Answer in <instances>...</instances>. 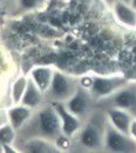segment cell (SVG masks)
<instances>
[{
  "mask_svg": "<svg viewBox=\"0 0 136 153\" xmlns=\"http://www.w3.org/2000/svg\"><path fill=\"white\" fill-rule=\"evenodd\" d=\"M104 145L111 152H133L136 151V139L109 124L105 129Z\"/></svg>",
  "mask_w": 136,
  "mask_h": 153,
  "instance_id": "obj_1",
  "label": "cell"
},
{
  "mask_svg": "<svg viewBox=\"0 0 136 153\" xmlns=\"http://www.w3.org/2000/svg\"><path fill=\"white\" fill-rule=\"evenodd\" d=\"M127 83L126 77L124 76H110L93 77V84L91 86V92L98 98L113 94Z\"/></svg>",
  "mask_w": 136,
  "mask_h": 153,
  "instance_id": "obj_2",
  "label": "cell"
},
{
  "mask_svg": "<svg viewBox=\"0 0 136 153\" xmlns=\"http://www.w3.org/2000/svg\"><path fill=\"white\" fill-rule=\"evenodd\" d=\"M49 89H50V92L54 96V98L58 100H68L77 91L72 79L60 71L54 73L52 84H50Z\"/></svg>",
  "mask_w": 136,
  "mask_h": 153,
  "instance_id": "obj_3",
  "label": "cell"
},
{
  "mask_svg": "<svg viewBox=\"0 0 136 153\" xmlns=\"http://www.w3.org/2000/svg\"><path fill=\"white\" fill-rule=\"evenodd\" d=\"M41 130L48 136H55L62 131V122L57 111L53 108L44 109L39 115Z\"/></svg>",
  "mask_w": 136,
  "mask_h": 153,
  "instance_id": "obj_4",
  "label": "cell"
},
{
  "mask_svg": "<svg viewBox=\"0 0 136 153\" xmlns=\"http://www.w3.org/2000/svg\"><path fill=\"white\" fill-rule=\"evenodd\" d=\"M91 105V96L83 89H77L73 96L68 99L67 108L78 117L87 114Z\"/></svg>",
  "mask_w": 136,
  "mask_h": 153,
  "instance_id": "obj_5",
  "label": "cell"
},
{
  "mask_svg": "<svg viewBox=\"0 0 136 153\" xmlns=\"http://www.w3.org/2000/svg\"><path fill=\"white\" fill-rule=\"evenodd\" d=\"M109 120L110 123L116 129L121 131L122 134L129 135L130 132V124L134 120V115L126 109L114 107L109 111Z\"/></svg>",
  "mask_w": 136,
  "mask_h": 153,
  "instance_id": "obj_6",
  "label": "cell"
},
{
  "mask_svg": "<svg viewBox=\"0 0 136 153\" xmlns=\"http://www.w3.org/2000/svg\"><path fill=\"white\" fill-rule=\"evenodd\" d=\"M56 111L60 115L62 122V132L65 136H73L80 129V120L77 115L72 114L63 105H57Z\"/></svg>",
  "mask_w": 136,
  "mask_h": 153,
  "instance_id": "obj_7",
  "label": "cell"
},
{
  "mask_svg": "<svg viewBox=\"0 0 136 153\" xmlns=\"http://www.w3.org/2000/svg\"><path fill=\"white\" fill-rule=\"evenodd\" d=\"M80 142L85 147L89 150H95L104 144V137L97 126L89 123L83 129L80 134Z\"/></svg>",
  "mask_w": 136,
  "mask_h": 153,
  "instance_id": "obj_8",
  "label": "cell"
},
{
  "mask_svg": "<svg viewBox=\"0 0 136 153\" xmlns=\"http://www.w3.org/2000/svg\"><path fill=\"white\" fill-rule=\"evenodd\" d=\"M113 12L117 20L129 28H136V9L121 0L116 1L113 5Z\"/></svg>",
  "mask_w": 136,
  "mask_h": 153,
  "instance_id": "obj_9",
  "label": "cell"
},
{
  "mask_svg": "<svg viewBox=\"0 0 136 153\" xmlns=\"http://www.w3.org/2000/svg\"><path fill=\"white\" fill-rule=\"evenodd\" d=\"M54 73L49 68H37L32 71V78L40 91H46L50 88Z\"/></svg>",
  "mask_w": 136,
  "mask_h": 153,
  "instance_id": "obj_10",
  "label": "cell"
},
{
  "mask_svg": "<svg viewBox=\"0 0 136 153\" xmlns=\"http://www.w3.org/2000/svg\"><path fill=\"white\" fill-rule=\"evenodd\" d=\"M23 104L28 106H37L40 102V90L36 83L30 81L23 93Z\"/></svg>",
  "mask_w": 136,
  "mask_h": 153,
  "instance_id": "obj_11",
  "label": "cell"
},
{
  "mask_svg": "<svg viewBox=\"0 0 136 153\" xmlns=\"http://www.w3.org/2000/svg\"><path fill=\"white\" fill-rule=\"evenodd\" d=\"M29 109L25 107H16L10 109L9 115H10V120L13 122V126L15 128H20L23 124V122L29 117Z\"/></svg>",
  "mask_w": 136,
  "mask_h": 153,
  "instance_id": "obj_12",
  "label": "cell"
},
{
  "mask_svg": "<svg viewBox=\"0 0 136 153\" xmlns=\"http://www.w3.org/2000/svg\"><path fill=\"white\" fill-rule=\"evenodd\" d=\"M25 89H26V86H25V81H24V78L18 79L15 83V89H14V97H15L16 100H18V98L24 93Z\"/></svg>",
  "mask_w": 136,
  "mask_h": 153,
  "instance_id": "obj_13",
  "label": "cell"
},
{
  "mask_svg": "<svg viewBox=\"0 0 136 153\" xmlns=\"http://www.w3.org/2000/svg\"><path fill=\"white\" fill-rule=\"evenodd\" d=\"M12 139H13V131L9 127H5L0 130V140L5 143H9Z\"/></svg>",
  "mask_w": 136,
  "mask_h": 153,
  "instance_id": "obj_14",
  "label": "cell"
},
{
  "mask_svg": "<svg viewBox=\"0 0 136 153\" xmlns=\"http://www.w3.org/2000/svg\"><path fill=\"white\" fill-rule=\"evenodd\" d=\"M22 2L25 7H33L36 4V0H22Z\"/></svg>",
  "mask_w": 136,
  "mask_h": 153,
  "instance_id": "obj_15",
  "label": "cell"
},
{
  "mask_svg": "<svg viewBox=\"0 0 136 153\" xmlns=\"http://www.w3.org/2000/svg\"><path fill=\"white\" fill-rule=\"evenodd\" d=\"M130 6L136 9V0H130Z\"/></svg>",
  "mask_w": 136,
  "mask_h": 153,
  "instance_id": "obj_16",
  "label": "cell"
},
{
  "mask_svg": "<svg viewBox=\"0 0 136 153\" xmlns=\"http://www.w3.org/2000/svg\"><path fill=\"white\" fill-rule=\"evenodd\" d=\"M107 4H112V5H114V2L116 1H118V0H105Z\"/></svg>",
  "mask_w": 136,
  "mask_h": 153,
  "instance_id": "obj_17",
  "label": "cell"
},
{
  "mask_svg": "<svg viewBox=\"0 0 136 153\" xmlns=\"http://www.w3.org/2000/svg\"><path fill=\"white\" fill-rule=\"evenodd\" d=\"M121 1H124V2H126V4H130V0H121Z\"/></svg>",
  "mask_w": 136,
  "mask_h": 153,
  "instance_id": "obj_18",
  "label": "cell"
}]
</instances>
